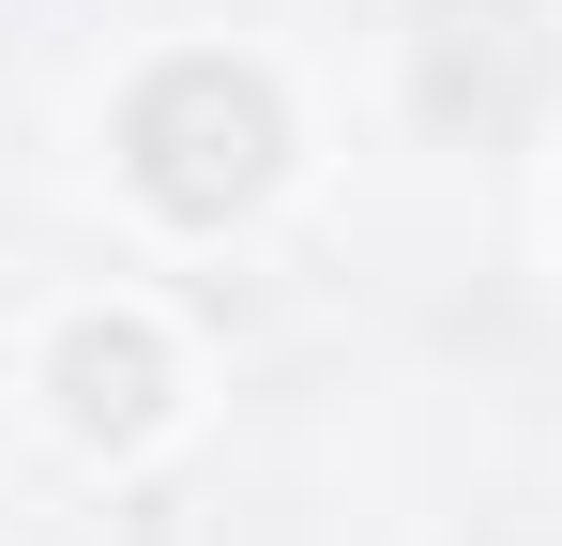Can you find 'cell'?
Instances as JSON below:
<instances>
[{
	"label": "cell",
	"instance_id": "6da1fadb",
	"mask_svg": "<svg viewBox=\"0 0 562 546\" xmlns=\"http://www.w3.org/2000/svg\"><path fill=\"white\" fill-rule=\"evenodd\" d=\"M289 168V106L259 61H228V46H183V61H153V77L122 91V182L168 213V228H228V213H259Z\"/></svg>",
	"mask_w": 562,
	"mask_h": 546
},
{
	"label": "cell",
	"instance_id": "7a4b0ae2",
	"mask_svg": "<svg viewBox=\"0 0 562 546\" xmlns=\"http://www.w3.org/2000/svg\"><path fill=\"white\" fill-rule=\"evenodd\" d=\"M46 395H61V425L92 455H137L168 410H183V364L153 319H61V350H46Z\"/></svg>",
	"mask_w": 562,
	"mask_h": 546
}]
</instances>
